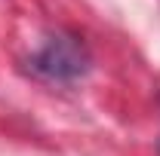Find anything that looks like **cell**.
<instances>
[{"mask_svg":"<svg viewBox=\"0 0 160 156\" xmlns=\"http://www.w3.org/2000/svg\"><path fill=\"white\" fill-rule=\"evenodd\" d=\"M31 71L52 83H71L89 71V49L77 34H52L31 58Z\"/></svg>","mask_w":160,"mask_h":156,"instance_id":"obj_1","label":"cell"},{"mask_svg":"<svg viewBox=\"0 0 160 156\" xmlns=\"http://www.w3.org/2000/svg\"><path fill=\"white\" fill-rule=\"evenodd\" d=\"M157 153H160V141H157Z\"/></svg>","mask_w":160,"mask_h":156,"instance_id":"obj_2","label":"cell"}]
</instances>
